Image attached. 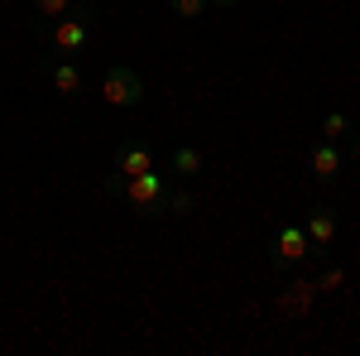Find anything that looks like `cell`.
I'll return each mask as SVG.
<instances>
[{
  "mask_svg": "<svg viewBox=\"0 0 360 356\" xmlns=\"http://www.w3.org/2000/svg\"><path fill=\"white\" fill-rule=\"evenodd\" d=\"M106 192L120 197V202H130L135 212H168V178L159 168H149V173H111L106 178Z\"/></svg>",
  "mask_w": 360,
  "mask_h": 356,
  "instance_id": "6da1fadb",
  "label": "cell"
},
{
  "mask_svg": "<svg viewBox=\"0 0 360 356\" xmlns=\"http://www.w3.org/2000/svg\"><path fill=\"white\" fill-rule=\"evenodd\" d=\"M39 34H44V44L53 49V54H82L86 44H91V34H96V15H91V5H77L72 15H63V20H53V25H39Z\"/></svg>",
  "mask_w": 360,
  "mask_h": 356,
  "instance_id": "7a4b0ae2",
  "label": "cell"
},
{
  "mask_svg": "<svg viewBox=\"0 0 360 356\" xmlns=\"http://www.w3.org/2000/svg\"><path fill=\"white\" fill-rule=\"evenodd\" d=\"M269 265L274 270H298L307 255H312V241H307V226H298V221H288V226H278L274 236H269Z\"/></svg>",
  "mask_w": 360,
  "mask_h": 356,
  "instance_id": "3957f363",
  "label": "cell"
},
{
  "mask_svg": "<svg viewBox=\"0 0 360 356\" xmlns=\"http://www.w3.org/2000/svg\"><path fill=\"white\" fill-rule=\"evenodd\" d=\"M101 102H106V106H120V111L139 106V102H144V78H139L135 68H125V63L106 68V78H101Z\"/></svg>",
  "mask_w": 360,
  "mask_h": 356,
  "instance_id": "277c9868",
  "label": "cell"
},
{
  "mask_svg": "<svg viewBox=\"0 0 360 356\" xmlns=\"http://www.w3.org/2000/svg\"><path fill=\"white\" fill-rule=\"evenodd\" d=\"M307 168H312V178H317V183H332L336 173H341V149H336L332 140H317V145H312V154H307Z\"/></svg>",
  "mask_w": 360,
  "mask_h": 356,
  "instance_id": "5b68a950",
  "label": "cell"
},
{
  "mask_svg": "<svg viewBox=\"0 0 360 356\" xmlns=\"http://www.w3.org/2000/svg\"><path fill=\"white\" fill-rule=\"evenodd\" d=\"M307 241H312V246H336V212L332 207H312V212H307Z\"/></svg>",
  "mask_w": 360,
  "mask_h": 356,
  "instance_id": "8992f818",
  "label": "cell"
},
{
  "mask_svg": "<svg viewBox=\"0 0 360 356\" xmlns=\"http://www.w3.org/2000/svg\"><path fill=\"white\" fill-rule=\"evenodd\" d=\"M154 168V154L135 145V140H125V145H115V173H149Z\"/></svg>",
  "mask_w": 360,
  "mask_h": 356,
  "instance_id": "52a82bcc",
  "label": "cell"
},
{
  "mask_svg": "<svg viewBox=\"0 0 360 356\" xmlns=\"http://www.w3.org/2000/svg\"><path fill=\"white\" fill-rule=\"evenodd\" d=\"M312 299H317V279H298L288 294H278V313L283 318H303Z\"/></svg>",
  "mask_w": 360,
  "mask_h": 356,
  "instance_id": "ba28073f",
  "label": "cell"
},
{
  "mask_svg": "<svg viewBox=\"0 0 360 356\" xmlns=\"http://www.w3.org/2000/svg\"><path fill=\"white\" fill-rule=\"evenodd\" d=\"M44 73H49V82H53L58 97H77V92H82V73H77L68 58H58V63H44Z\"/></svg>",
  "mask_w": 360,
  "mask_h": 356,
  "instance_id": "9c48e42d",
  "label": "cell"
},
{
  "mask_svg": "<svg viewBox=\"0 0 360 356\" xmlns=\"http://www.w3.org/2000/svg\"><path fill=\"white\" fill-rule=\"evenodd\" d=\"M202 149L197 145H183V149H173V159H168V173H178V178H193V173H202Z\"/></svg>",
  "mask_w": 360,
  "mask_h": 356,
  "instance_id": "30bf717a",
  "label": "cell"
},
{
  "mask_svg": "<svg viewBox=\"0 0 360 356\" xmlns=\"http://www.w3.org/2000/svg\"><path fill=\"white\" fill-rule=\"evenodd\" d=\"M77 5H82V0H34V15H39L34 29H39V25H53V20H63V15H72Z\"/></svg>",
  "mask_w": 360,
  "mask_h": 356,
  "instance_id": "8fae6325",
  "label": "cell"
},
{
  "mask_svg": "<svg viewBox=\"0 0 360 356\" xmlns=\"http://www.w3.org/2000/svg\"><path fill=\"white\" fill-rule=\"evenodd\" d=\"M193 207H197V192H188V188H173V192H168V212H173V217H188Z\"/></svg>",
  "mask_w": 360,
  "mask_h": 356,
  "instance_id": "7c38bea8",
  "label": "cell"
},
{
  "mask_svg": "<svg viewBox=\"0 0 360 356\" xmlns=\"http://www.w3.org/2000/svg\"><path fill=\"white\" fill-rule=\"evenodd\" d=\"M346 130H351V116H346V111H332V116L322 121V140H341Z\"/></svg>",
  "mask_w": 360,
  "mask_h": 356,
  "instance_id": "4fadbf2b",
  "label": "cell"
},
{
  "mask_svg": "<svg viewBox=\"0 0 360 356\" xmlns=\"http://www.w3.org/2000/svg\"><path fill=\"white\" fill-rule=\"evenodd\" d=\"M341 284H346V270H341V265L317 274V294H332V289H341Z\"/></svg>",
  "mask_w": 360,
  "mask_h": 356,
  "instance_id": "5bb4252c",
  "label": "cell"
},
{
  "mask_svg": "<svg viewBox=\"0 0 360 356\" xmlns=\"http://www.w3.org/2000/svg\"><path fill=\"white\" fill-rule=\"evenodd\" d=\"M168 5H173L178 20H197V15H207V0H168Z\"/></svg>",
  "mask_w": 360,
  "mask_h": 356,
  "instance_id": "9a60e30c",
  "label": "cell"
},
{
  "mask_svg": "<svg viewBox=\"0 0 360 356\" xmlns=\"http://www.w3.org/2000/svg\"><path fill=\"white\" fill-rule=\"evenodd\" d=\"M207 5H217V10H236V5H245V0H207Z\"/></svg>",
  "mask_w": 360,
  "mask_h": 356,
  "instance_id": "2e32d148",
  "label": "cell"
},
{
  "mask_svg": "<svg viewBox=\"0 0 360 356\" xmlns=\"http://www.w3.org/2000/svg\"><path fill=\"white\" fill-rule=\"evenodd\" d=\"M356 149H360V130H356Z\"/></svg>",
  "mask_w": 360,
  "mask_h": 356,
  "instance_id": "e0dca14e",
  "label": "cell"
}]
</instances>
